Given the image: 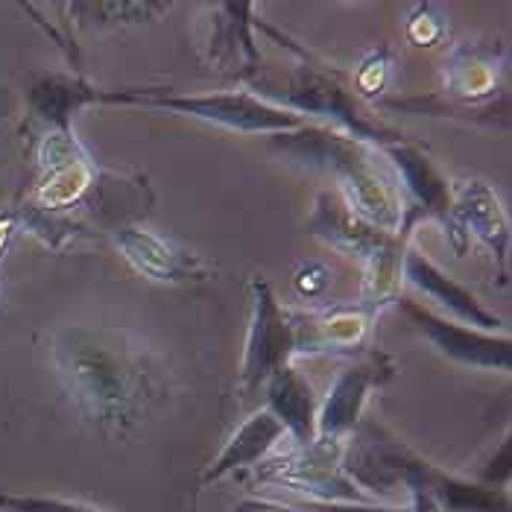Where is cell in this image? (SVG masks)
Returning <instances> with one entry per match:
<instances>
[{"instance_id":"1","label":"cell","mask_w":512,"mask_h":512,"mask_svg":"<svg viewBox=\"0 0 512 512\" xmlns=\"http://www.w3.org/2000/svg\"><path fill=\"white\" fill-rule=\"evenodd\" d=\"M50 357L79 413L100 428L135 422L158 398L156 369L126 331L65 325L53 334Z\"/></svg>"},{"instance_id":"2","label":"cell","mask_w":512,"mask_h":512,"mask_svg":"<svg viewBox=\"0 0 512 512\" xmlns=\"http://www.w3.org/2000/svg\"><path fill=\"white\" fill-rule=\"evenodd\" d=\"M276 144L287 156L328 170L337 182V197L372 229L384 235H398L407 223L410 208L404 202L393 167L384 161L378 147L311 123L296 132L276 135Z\"/></svg>"},{"instance_id":"3","label":"cell","mask_w":512,"mask_h":512,"mask_svg":"<svg viewBox=\"0 0 512 512\" xmlns=\"http://www.w3.org/2000/svg\"><path fill=\"white\" fill-rule=\"evenodd\" d=\"M343 469L366 492H390L398 483L422 486L436 498L442 512H512L510 492L498 486H474L469 480L439 472L404 442L369 425L349 439Z\"/></svg>"},{"instance_id":"4","label":"cell","mask_w":512,"mask_h":512,"mask_svg":"<svg viewBox=\"0 0 512 512\" xmlns=\"http://www.w3.org/2000/svg\"><path fill=\"white\" fill-rule=\"evenodd\" d=\"M97 185L100 170L82 150L77 135L47 129L39 144V179L24 205V223L47 243H59L79 232L74 214L88 205Z\"/></svg>"},{"instance_id":"5","label":"cell","mask_w":512,"mask_h":512,"mask_svg":"<svg viewBox=\"0 0 512 512\" xmlns=\"http://www.w3.org/2000/svg\"><path fill=\"white\" fill-rule=\"evenodd\" d=\"M103 103L112 106H147L176 112L185 118L223 126L240 135H287L308 120L249 91H214V94H167V91H103Z\"/></svg>"},{"instance_id":"6","label":"cell","mask_w":512,"mask_h":512,"mask_svg":"<svg viewBox=\"0 0 512 512\" xmlns=\"http://www.w3.org/2000/svg\"><path fill=\"white\" fill-rule=\"evenodd\" d=\"M264 100L276 103L281 109L299 115V118H322L331 120L328 129H337L355 141L372 144V147H387V144H398L407 141L398 129L381 118H372L360 103L355 94L334 77L325 68H316L311 62L299 65L290 71V77L284 82V88H264Z\"/></svg>"},{"instance_id":"7","label":"cell","mask_w":512,"mask_h":512,"mask_svg":"<svg viewBox=\"0 0 512 512\" xmlns=\"http://www.w3.org/2000/svg\"><path fill=\"white\" fill-rule=\"evenodd\" d=\"M349 439H319L278 460L261 463L258 480L273 489H287L316 504H372V498L343 469Z\"/></svg>"},{"instance_id":"8","label":"cell","mask_w":512,"mask_h":512,"mask_svg":"<svg viewBox=\"0 0 512 512\" xmlns=\"http://www.w3.org/2000/svg\"><path fill=\"white\" fill-rule=\"evenodd\" d=\"M249 334L240 360V390L252 393L267 384V378L293 360V325L290 311L278 302L276 290L267 278L249 281Z\"/></svg>"},{"instance_id":"9","label":"cell","mask_w":512,"mask_h":512,"mask_svg":"<svg viewBox=\"0 0 512 512\" xmlns=\"http://www.w3.org/2000/svg\"><path fill=\"white\" fill-rule=\"evenodd\" d=\"M469 237H477L495 258L498 276L510 281V217L498 194L483 179H463L451 185V232L457 255H466Z\"/></svg>"},{"instance_id":"10","label":"cell","mask_w":512,"mask_h":512,"mask_svg":"<svg viewBox=\"0 0 512 512\" xmlns=\"http://www.w3.org/2000/svg\"><path fill=\"white\" fill-rule=\"evenodd\" d=\"M395 378V360L381 349H366L352 360L319 401L316 436L319 439H352L369 393L381 390Z\"/></svg>"},{"instance_id":"11","label":"cell","mask_w":512,"mask_h":512,"mask_svg":"<svg viewBox=\"0 0 512 512\" xmlns=\"http://www.w3.org/2000/svg\"><path fill=\"white\" fill-rule=\"evenodd\" d=\"M407 319L434 343L445 357L474 366V369H492V372H512V340L510 331H477L463 322L445 319L425 308L422 302H413L407 296L395 299Z\"/></svg>"},{"instance_id":"12","label":"cell","mask_w":512,"mask_h":512,"mask_svg":"<svg viewBox=\"0 0 512 512\" xmlns=\"http://www.w3.org/2000/svg\"><path fill=\"white\" fill-rule=\"evenodd\" d=\"M504 74V50L498 44H480L466 41L457 44L445 65V97L454 109L466 112L472 120L495 123L498 115L507 120V103L495 106L486 103V97H495Z\"/></svg>"},{"instance_id":"13","label":"cell","mask_w":512,"mask_h":512,"mask_svg":"<svg viewBox=\"0 0 512 512\" xmlns=\"http://www.w3.org/2000/svg\"><path fill=\"white\" fill-rule=\"evenodd\" d=\"M372 319L360 305H334L314 311H290L293 357L340 355L355 352L366 343Z\"/></svg>"},{"instance_id":"14","label":"cell","mask_w":512,"mask_h":512,"mask_svg":"<svg viewBox=\"0 0 512 512\" xmlns=\"http://www.w3.org/2000/svg\"><path fill=\"white\" fill-rule=\"evenodd\" d=\"M112 240L120 255L126 258V264L150 281L179 284V281H208L211 276V267L197 252H188L150 229L118 226L112 232Z\"/></svg>"},{"instance_id":"15","label":"cell","mask_w":512,"mask_h":512,"mask_svg":"<svg viewBox=\"0 0 512 512\" xmlns=\"http://www.w3.org/2000/svg\"><path fill=\"white\" fill-rule=\"evenodd\" d=\"M401 276H404L407 284H413L419 293L434 299L439 308H445L448 314L454 316V322H463V325L477 328V331H507L504 319H498L492 311H486L483 302H477V296L469 287H463L457 278L448 276L445 270H439L425 252L407 246Z\"/></svg>"},{"instance_id":"16","label":"cell","mask_w":512,"mask_h":512,"mask_svg":"<svg viewBox=\"0 0 512 512\" xmlns=\"http://www.w3.org/2000/svg\"><path fill=\"white\" fill-rule=\"evenodd\" d=\"M308 232L325 240L340 255L355 258L360 267H366L378 255H384L395 240V235H384V232L372 229L369 223H363L357 214L349 211V205L331 191H322L316 197L311 220H308Z\"/></svg>"},{"instance_id":"17","label":"cell","mask_w":512,"mask_h":512,"mask_svg":"<svg viewBox=\"0 0 512 512\" xmlns=\"http://www.w3.org/2000/svg\"><path fill=\"white\" fill-rule=\"evenodd\" d=\"M381 156L393 167L398 185L416 202L413 208L422 217L439 220L448 235L451 232V182L442 176V170L410 141L381 147Z\"/></svg>"},{"instance_id":"18","label":"cell","mask_w":512,"mask_h":512,"mask_svg":"<svg viewBox=\"0 0 512 512\" xmlns=\"http://www.w3.org/2000/svg\"><path fill=\"white\" fill-rule=\"evenodd\" d=\"M267 390V410L276 416L284 428V436L305 448L316 439V416H319V398L314 395L311 381L293 366H281L264 384Z\"/></svg>"},{"instance_id":"19","label":"cell","mask_w":512,"mask_h":512,"mask_svg":"<svg viewBox=\"0 0 512 512\" xmlns=\"http://www.w3.org/2000/svg\"><path fill=\"white\" fill-rule=\"evenodd\" d=\"M281 439H284V428H281L276 416L267 407L255 410L235 434L229 436V442L223 445L217 460L205 469L202 486H208L214 480H223V477L240 472V469H249L255 463H264Z\"/></svg>"},{"instance_id":"20","label":"cell","mask_w":512,"mask_h":512,"mask_svg":"<svg viewBox=\"0 0 512 512\" xmlns=\"http://www.w3.org/2000/svg\"><path fill=\"white\" fill-rule=\"evenodd\" d=\"M97 103H103V88H94L82 77H65V74L39 79L27 91L30 112L53 132H74V115Z\"/></svg>"},{"instance_id":"21","label":"cell","mask_w":512,"mask_h":512,"mask_svg":"<svg viewBox=\"0 0 512 512\" xmlns=\"http://www.w3.org/2000/svg\"><path fill=\"white\" fill-rule=\"evenodd\" d=\"M0 510L6 512H103L91 504L56 498V495H3L0 492Z\"/></svg>"},{"instance_id":"22","label":"cell","mask_w":512,"mask_h":512,"mask_svg":"<svg viewBox=\"0 0 512 512\" xmlns=\"http://www.w3.org/2000/svg\"><path fill=\"white\" fill-rule=\"evenodd\" d=\"M407 36H410L413 44H419V47H431L442 36L439 18H434V9L431 6H416V15L407 24Z\"/></svg>"},{"instance_id":"23","label":"cell","mask_w":512,"mask_h":512,"mask_svg":"<svg viewBox=\"0 0 512 512\" xmlns=\"http://www.w3.org/2000/svg\"><path fill=\"white\" fill-rule=\"evenodd\" d=\"M384 82H387V53L381 50V53H372L360 65V71H357V88L363 94H378L384 88Z\"/></svg>"},{"instance_id":"24","label":"cell","mask_w":512,"mask_h":512,"mask_svg":"<svg viewBox=\"0 0 512 512\" xmlns=\"http://www.w3.org/2000/svg\"><path fill=\"white\" fill-rule=\"evenodd\" d=\"M296 287L305 293V296H319L325 287H328V273L322 264H308L296 273Z\"/></svg>"},{"instance_id":"25","label":"cell","mask_w":512,"mask_h":512,"mask_svg":"<svg viewBox=\"0 0 512 512\" xmlns=\"http://www.w3.org/2000/svg\"><path fill=\"white\" fill-rule=\"evenodd\" d=\"M407 495H410V512H442L434 495L422 486H407Z\"/></svg>"},{"instance_id":"26","label":"cell","mask_w":512,"mask_h":512,"mask_svg":"<svg viewBox=\"0 0 512 512\" xmlns=\"http://www.w3.org/2000/svg\"><path fill=\"white\" fill-rule=\"evenodd\" d=\"M12 232H15V217H0V255H3Z\"/></svg>"},{"instance_id":"27","label":"cell","mask_w":512,"mask_h":512,"mask_svg":"<svg viewBox=\"0 0 512 512\" xmlns=\"http://www.w3.org/2000/svg\"><path fill=\"white\" fill-rule=\"evenodd\" d=\"M237 512H293V510H287L284 504H243Z\"/></svg>"}]
</instances>
